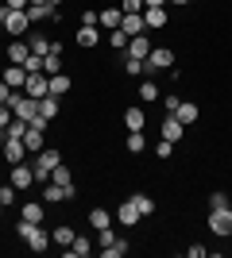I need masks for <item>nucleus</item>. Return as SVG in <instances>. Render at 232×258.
<instances>
[{
  "label": "nucleus",
  "mask_w": 232,
  "mask_h": 258,
  "mask_svg": "<svg viewBox=\"0 0 232 258\" xmlns=\"http://www.w3.org/2000/svg\"><path fill=\"white\" fill-rule=\"evenodd\" d=\"M16 235H20L23 247L35 250V254H43V250L51 247V231H47L43 224H31V220H20V224H16Z\"/></svg>",
  "instance_id": "obj_1"
},
{
  "label": "nucleus",
  "mask_w": 232,
  "mask_h": 258,
  "mask_svg": "<svg viewBox=\"0 0 232 258\" xmlns=\"http://www.w3.org/2000/svg\"><path fill=\"white\" fill-rule=\"evenodd\" d=\"M163 70H174V50L170 46H151V54L144 58V74H163Z\"/></svg>",
  "instance_id": "obj_2"
},
{
  "label": "nucleus",
  "mask_w": 232,
  "mask_h": 258,
  "mask_svg": "<svg viewBox=\"0 0 232 258\" xmlns=\"http://www.w3.org/2000/svg\"><path fill=\"white\" fill-rule=\"evenodd\" d=\"M58 162H62V154H58V151H47V147H43V151L35 154V162H31L35 181H39V185H47V181H51V170H55Z\"/></svg>",
  "instance_id": "obj_3"
},
{
  "label": "nucleus",
  "mask_w": 232,
  "mask_h": 258,
  "mask_svg": "<svg viewBox=\"0 0 232 258\" xmlns=\"http://www.w3.org/2000/svg\"><path fill=\"white\" fill-rule=\"evenodd\" d=\"M4 31L12 35V39H23V35L31 31V20H27V8H8V16H4V23H0Z\"/></svg>",
  "instance_id": "obj_4"
},
{
  "label": "nucleus",
  "mask_w": 232,
  "mask_h": 258,
  "mask_svg": "<svg viewBox=\"0 0 232 258\" xmlns=\"http://www.w3.org/2000/svg\"><path fill=\"white\" fill-rule=\"evenodd\" d=\"M8 108H12V116H16V119H27V123H31V119L39 116V100H31V97H27V93H20V89L12 93Z\"/></svg>",
  "instance_id": "obj_5"
},
{
  "label": "nucleus",
  "mask_w": 232,
  "mask_h": 258,
  "mask_svg": "<svg viewBox=\"0 0 232 258\" xmlns=\"http://www.w3.org/2000/svg\"><path fill=\"white\" fill-rule=\"evenodd\" d=\"M209 231H213V235H224V239L232 235V205L213 208V212H209Z\"/></svg>",
  "instance_id": "obj_6"
},
{
  "label": "nucleus",
  "mask_w": 232,
  "mask_h": 258,
  "mask_svg": "<svg viewBox=\"0 0 232 258\" xmlns=\"http://www.w3.org/2000/svg\"><path fill=\"white\" fill-rule=\"evenodd\" d=\"M182 135H186V123H182V119H178L174 112H166V119L159 123V139H166V143H178Z\"/></svg>",
  "instance_id": "obj_7"
},
{
  "label": "nucleus",
  "mask_w": 232,
  "mask_h": 258,
  "mask_svg": "<svg viewBox=\"0 0 232 258\" xmlns=\"http://www.w3.org/2000/svg\"><path fill=\"white\" fill-rule=\"evenodd\" d=\"M23 93H27L31 100L51 97V77H47V74H27V85H23Z\"/></svg>",
  "instance_id": "obj_8"
},
{
  "label": "nucleus",
  "mask_w": 232,
  "mask_h": 258,
  "mask_svg": "<svg viewBox=\"0 0 232 258\" xmlns=\"http://www.w3.org/2000/svg\"><path fill=\"white\" fill-rule=\"evenodd\" d=\"M70 197H74V185H55V181L43 185V201L47 205H58V201H70Z\"/></svg>",
  "instance_id": "obj_9"
},
{
  "label": "nucleus",
  "mask_w": 232,
  "mask_h": 258,
  "mask_svg": "<svg viewBox=\"0 0 232 258\" xmlns=\"http://www.w3.org/2000/svg\"><path fill=\"white\" fill-rule=\"evenodd\" d=\"M12 185H16V189H31L35 185V170L23 166V162H16V166H12Z\"/></svg>",
  "instance_id": "obj_10"
},
{
  "label": "nucleus",
  "mask_w": 232,
  "mask_h": 258,
  "mask_svg": "<svg viewBox=\"0 0 232 258\" xmlns=\"http://www.w3.org/2000/svg\"><path fill=\"white\" fill-rule=\"evenodd\" d=\"M120 20H124L120 8H101V12H97V27H101V31H116V27H120Z\"/></svg>",
  "instance_id": "obj_11"
},
{
  "label": "nucleus",
  "mask_w": 232,
  "mask_h": 258,
  "mask_svg": "<svg viewBox=\"0 0 232 258\" xmlns=\"http://www.w3.org/2000/svg\"><path fill=\"white\" fill-rule=\"evenodd\" d=\"M27 20H31V23L55 20L58 23V8H51V4H27Z\"/></svg>",
  "instance_id": "obj_12"
},
{
  "label": "nucleus",
  "mask_w": 232,
  "mask_h": 258,
  "mask_svg": "<svg viewBox=\"0 0 232 258\" xmlns=\"http://www.w3.org/2000/svg\"><path fill=\"white\" fill-rule=\"evenodd\" d=\"M128 58H140V62H144L147 54H151V43H147V35H132V39H128Z\"/></svg>",
  "instance_id": "obj_13"
},
{
  "label": "nucleus",
  "mask_w": 232,
  "mask_h": 258,
  "mask_svg": "<svg viewBox=\"0 0 232 258\" xmlns=\"http://www.w3.org/2000/svg\"><path fill=\"white\" fill-rule=\"evenodd\" d=\"M0 151H4V158L16 166V162H23V154H27V147H23V139H4L0 143Z\"/></svg>",
  "instance_id": "obj_14"
},
{
  "label": "nucleus",
  "mask_w": 232,
  "mask_h": 258,
  "mask_svg": "<svg viewBox=\"0 0 232 258\" xmlns=\"http://www.w3.org/2000/svg\"><path fill=\"white\" fill-rule=\"evenodd\" d=\"M74 39H77V46H81V50H93V46L101 43V31H97V27H85V23H81Z\"/></svg>",
  "instance_id": "obj_15"
},
{
  "label": "nucleus",
  "mask_w": 232,
  "mask_h": 258,
  "mask_svg": "<svg viewBox=\"0 0 232 258\" xmlns=\"http://www.w3.org/2000/svg\"><path fill=\"white\" fill-rule=\"evenodd\" d=\"M116 220H120L124 227H132V224H140V220H144V216H140V208L132 205V197H128V201H124V205L116 208Z\"/></svg>",
  "instance_id": "obj_16"
},
{
  "label": "nucleus",
  "mask_w": 232,
  "mask_h": 258,
  "mask_svg": "<svg viewBox=\"0 0 232 258\" xmlns=\"http://www.w3.org/2000/svg\"><path fill=\"white\" fill-rule=\"evenodd\" d=\"M27 54H31V46L23 43V39H12V43H8V62L12 66H23V62H27Z\"/></svg>",
  "instance_id": "obj_17"
},
{
  "label": "nucleus",
  "mask_w": 232,
  "mask_h": 258,
  "mask_svg": "<svg viewBox=\"0 0 232 258\" xmlns=\"http://www.w3.org/2000/svg\"><path fill=\"white\" fill-rule=\"evenodd\" d=\"M124 127L128 131H144L147 127V112L144 108H128V112H124Z\"/></svg>",
  "instance_id": "obj_18"
},
{
  "label": "nucleus",
  "mask_w": 232,
  "mask_h": 258,
  "mask_svg": "<svg viewBox=\"0 0 232 258\" xmlns=\"http://www.w3.org/2000/svg\"><path fill=\"white\" fill-rule=\"evenodd\" d=\"M120 31H128V35H144V31H147L144 12H132V16H124V20H120Z\"/></svg>",
  "instance_id": "obj_19"
},
{
  "label": "nucleus",
  "mask_w": 232,
  "mask_h": 258,
  "mask_svg": "<svg viewBox=\"0 0 232 258\" xmlns=\"http://www.w3.org/2000/svg\"><path fill=\"white\" fill-rule=\"evenodd\" d=\"M144 23H147V31L166 27V8H144Z\"/></svg>",
  "instance_id": "obj_20"
},
{
  "label": "nucleus",
  "mask_w": 232,
  "mask_h": 258,
  "mask_svg": "<svg viewBox=\"0 0 232 258\" xmlns=\"http://www.w3.org/2000/svg\"><path fill=\"white\" fill-rule=\"evenodd\" d=\"M0 77H4L12 89H23V85H27V70H23V66H8V70H4Z\"/></svg>",
  "instance_id": "obj_21"
},
{
  "label": "nucleus",
  "mask_w": 232,
  "mask_h": 258,
  "mask_svg": "<svg viewBox=\"0 0 232 258\" xmlns=\"http://www.w3.org/2000/svg\"><path fill=\"white\" fill-rule=\"evenodd\" d=\"M89 250H93V243H89L85 235H74V243L66 247V254H74V258H89Z\"/></svg>",
  "instance_id": "obj_22"
},
{
  "label": "nucleus",
  "mask_w": 232,
  "mask_h": 258,
  "mask_svg": "<svg viewBox=\"0 0 232 258\" xmlns=\"http://www.w3.org/2000/svg\"><path fill=\"white\" fill-rule=\"evenodd\" d=\"M174 116L182 119V123H198L201 108H198V104H190V100H182V104H178V112H174Z\"/></svg>",
  "instance_id": "obj_23"
},
{
  "label": "nucleus",
  "mask_w": 232,
  "mask_h": 258,
  "mask_svg": "<svg viewBox=\"0 0 232 258\" xmlns=\"http://www.w3.org/2000/svg\"><path fill=\"white\" fill-rule=\"evenodd\" d=\"M27 127H31L27 119H16V116H12V123L4 127V139H23V135H27Z\"/></svg>",
  "instance_id": "obj_24"
},
{
  "label": "nucleus",
  "mask_w": 232,
  "mask_h": 258,
  "mask_svg": "<svg viewBox=\"0 0 232 258\" xmlns=\"http://www.w3.org/2000/svg\"><path fill=\"white\" fill-rule=\"evenodd\" d=\"M23 147H27L31 154H39V151H43V131H39V127H27V135H23Z\"/></svg>",
  "instance_id": "obj_25"
},
{
  "label": "nucleus",
  "mask_w": 232,
  "mask_h": 258,
  "mask_svg": "<svg viewBox=\"0 0 232 258\" xmlns=\"http://www.w3.org/2000/svg\"><path fill=\"white\" fill-rule=\"evenodd\" d=\"M70 85H74V81H70L66 74H51V97H62V93H70Z\"/></svg>",
  "instance_id": "obj_26"
},
{
  "label": "nucleus",
  "mask_w": 232,
  "mask_h": 258,
  "mask_svg": "<svg viewBox=\"0 0 232 258\" xmlns=\"http://www.w3.org/2000/svg\"><path fill=\"white\" fill-rule=\"evenodd\" d=\"M39 116L51 123V119L58 116V97H43V100H39Z\"/></svg>",
  "instance_id": "obj_27"
},
{
  "label": "nucleus",
  "mask_w": 232,
  "mask_h": 258,
  "mask_svg": "<svg viewBox=\"0 0 232 258\" xmlns=\"http://www.w3.org/2000/svg\"><path fill=\"white\" fill-rule=\"evenodd\" d=\"M89 224L101 231V227H109V224H112V212H109V208H93V212H89Z\"/></svg>",
  "instance_id": "obj_28"
},
{
  "label": "nucleus",
  "mask_w": 232,
  "mask_h": 258,
  "mask_svg": "<svg viewBox=\"0 0 232 258\" xmlns=\"http://www.w3.org/2000/svg\"><path fill=\"white\" fill-rule=\"evenodd\" d=\"M51 181H55V185H74V173H70V166H62V162H58L55 170H51Z\"/></svg>",
  "instance_id": "obj_29"
},
{
  "label": "nucleus",
  "mask_w": 232,
  "mask_h": 258,
  "mask_svg": "<svg viewBox=\"0 0 232 258\" xmlns=\"http://www.w3.org/2000/svg\"><path fill=\"white\" fill-rule=\"evenodd\" d=\"M128 151H132V154H144V151H147L144 131H128Z\"/></svg>",
  "instance_id": "obj_30"
},
{
  "label": "nucleus",
  "mask_w": 232,
  "mask_h": 258,
  "mask_svg": "<svg viewBox=\"0 0 232 258\" xmlns=\"http://www.w3.org/2000/svg\"><path fill=\"white\" fill-rule=\"evenodd\" d=\"M140 100H147V104H151V100H159V85H155L151 77H144V85H140Z\"/></svg>",
  "instance_id": "obj_31"
},
{
  "label": "nucleus",
  "mask_w": 232,
  "mask_h": 258,
  "mask_svg": "<svg viewBox=\"0 0 232 258\" xmlns=\"http://www.w3.org/2000/svg\"><path fill=\"white\" fill-rule=\"evenodd\" d=\"M132 205L140 208V216H151V212H155V201H151L147 193H135V197H132Z\"/></svg>",
  "instance_id": "obj_32"
},
{
  "label": "nucleus",
  "mask_w": 232,
  "mask_h": 258,
  "mask_svg": "<svg viewBox=\"0 0 232 258\" xmlns=\"http://www.w3.org/2000/svg\"><path fill=\"white\" fill-rule=\"evenodd\" d=\"M128 39H132V35H128V31H120V27H116V31H109L112 50H128Z\"/></svg>",
  "instance_id": "obj_33"
},
{
  "label": "nucleus",
  "mask_w": 232,
  "mask_h": 258,
  "mask_svg": "<svg viewBox=\"0 0 232 258\" xmlns=\"http://www.w3.org/2000/svg\"><path fill=\"white\" fill-rule=\"evenodd\" d=\"M27 46H31V54H47V50H51V39H47V35H31Z\"/></svg>",
  "instance_id": "obj_34"
},
{
  "label": "nucleus",
  "mask_w": 232,
  "mask_h": 258,
  "mask_svg": "<svg viewBox=\"0 0 232 258\" xmlns=\"http://www.w3.org/2000/svg\"><path fill=\"white\" fill-rule=\"evenodd\" d=\"M101 254H105V258H124V254H128V243H124V239H116L112 247H101Z\"/></svg>",
  "instance_id": "obj_35"
},
{
  "label": "nucleus",
  "mask_w": 232,
  "mask_h": 258,
  "mask_svg": "<svg viewBox=\"0 0 232 258\" xmlns=\"http://www.w3.org/2000/svg\"><path fill=\"white\" fill-rule=\"evenodd\" d=\"M58 243V247H70L74 243V227H55V235H51Z\"/></svg>",
  "instance_id": "obj_36"
},
{
  "label": "nucleus",
  "mask_w": 232,
  "mask_h": 258,
  "mask_svg": "<svg viewBox=\"0 0 232 258\" xmlns=\"http://www.w3.org/2000/svg\"><path fill=\"white\" fill-rule=\"evenodd\" d=\"M23 220H31V224H43V205H23Z\"/></svg>",
  "instance_id": "obj_37"
},
{
  "label": "nucleus",
  "mask_w": 232,
  "mask_h": 258,
  "mask_svg": "<svg viewBox=\"0 0 232 258\" xmlns=\"http://www.w3.org/2000/svg\"><path fill=\"white\" fill-rule=\"evenodd\" d=\"M23 70H27V74H43V54H27Z\"/></svg>",
  "instance_id": "obj_38"
},
{
  "label": "nucleus",
  "mask_w": 232,
  "mask_h": 258,
  "mask_svg": "<svg viewBox=\"0 0 232 258\" xmlns=\"http://www.w3.org/2000/svg\"><path fill=\"white\" fill-rule=\"evenodd\" d=\"M97 243H101V247H112V243H116V231H112V224L97 231Z\"/></svg>",
  "instance_id": "obj_39"
},
{
  "label": "nucleus",
  "mask_w": 232,
  "mask_h": 258,
  "mask_svg": "<svg viewBox=\"0 0 232 258\" xmlns=\"http://www.w3.org/2000/svg\"><path fill=\"white\" fill-rule=\"evenodd\" d=\"M16 193H20V189H16V185H0V205L8 208L12 201H16Z\"/></svg>",
  "instance_id": "obj_40"
},
{
  "label": "nucleus",
  "mask_w": 232,
  "mask_h": 258,
  "mask_svg": "<svg viewBox=\"0 0 232 258\" xmlns=\"http://www.w3.org/2000/svg\"><path fill=\"white\" fill-rule=\"evenodd\" d=\"M124 70H128L132 77H140V74H144V62H140V58H128V54H124Z\"/></svg>",
  "instance_id": "obj_41"
},
{
  "label": "nucleus",
  "mask_w": 232,
  "mask_h": 258,
  "mask_svg": "<svg viewBox=\"0 0 232 258\" xmlns=\"http://www.w3.org/2000/svg\"><path fill=\"white\" fill-rule=\"evenodd\" d=\"M170 154H174V143L159 139V147H155V158H170Z\"/></svg>",
  "instance_id": "obj_42"
},
{
  "label": "nucleus",
  "mask_w": 232,
  "mask_h": 258,
  "mask_svg": "<svg viewBox=\"0 0 232 258\" xmlns=\"http://www.w3.org/2000/svg\"><path fill=\"white\" fill-rule=\"evenodd\" d=\"M120 12L132 16V12H144V0H120Z\"/></svg>",
  "instance_id": "obj_43"
},
{
  "label": "nucleus",
  "mask_w": 232,
  "mask_h": 258,
  "mask_svg": "<svg viewBox=\"0 0 232 258\" xmlns=\"http://www.w3.org/2000/svg\"><path fill=\"white\" fill-rule=\"evenodd\" d=\"M12 93H16V89H12L8 81H4V77H0V104H8V100H12Z\"/></svg>",
  "instance_id": "obj_44"
},
{
  "label": "nucleus",
  "mask_w": 232,
  "mask_h": 258,
  "mask_svg": "<svg viewBox=\"0 0 232 258\" xmlns=\"http://www.w3.org/2000/svg\"><path fill=\"white\" fill-rule=\"evenodd\" d=\"M178 104H182V100H178V93H170V97H163V108H166V112H178Z\"/></svg>",
  "instance_id": "obj_45"
},
{
  "label": "nucleus",
  "mask_w": 232,
  "mask_h": 258,
  "mask_svg": "<svg viewBox=\"0 0 232 258\" xmlns=\"http://www.w3.org/2000/svg\"><path fill=\"white\" fill-rule=\"evenodd\" d=\"M224 205H228V197H224V193H213L209 197V208H224Z\"/></svg>",
  "instance_id": "obj_46"
},
{
  "label": "nucleus",
  "mask_w": 232,
  "mask_h": 258,
  "mask_svg": "<svg viewBox=\"0 0 232 258\" xmlns=\"http://www.w3.org/2000/svg\"><path fill=\"white\" fill-rule=\"evenodd\" d=\"M8 123H12V108L0 104V127H8Z\"/></svg>",
  "instance_id": "obj_47"
},
{
  "label": "nucleus",
  "mask_w": 232,
  "mask_h": 258,
  "mask_svg": "<svg viewBox=\"0 0 232 258\" xmlns=\"http://www.w3.org/2000/svg\"><path fill=\"white\" fill-rule=\"evenodd\" d=\"M186 254H190V258H205V247H201V243H194V247H186Z\"/></svg>",
  "instance_id": "obj_48"
},
{
  "label": "nucleus",
  "mask_w": 232,
  "mask_h": 258,
  "mask_svg": "<svg viewBox=\"0 0 232 258\" xmlns=\"http://www.w3.org/2000/svg\"><path fill=\"white\" fill-rule=\"evenodd\" d=\"M4 4H8V8H27L31 0H4Z\"/></svg>",
  "instance_id": "obj_49"
},
{
  "label": "nucleus",
  "mask_w": 232,
  "mask_h": 258,
  "mask_svg": "<svg viewBox=\"0 0 232 258\" xmlns=\"http://www.w3.org/2000/svg\"><path fill=\"white\" fill-rule=\"evenodd\" d=\"M144 8H166V0H144Z\"/></svg>",
  "instance_id": "obj_50"
},
{
  "label": "nucleus",
  "mask_w": 232,
  "mask_h": 258,
  "mask_svg": "<svg viewBox=\"0 0 232 258\" xmlns=\"http://www.w3.org/2000/svg\"><path fill=\"white\" fill-rule=\"evenodd\" d=\"M166 4H178V8H182V4H190V0H166Z\"/></svg>",
  "instance_id": "obj_51"
},
{
  "label": "nucleus",
  "mask_w": 232,
  "mask_h": 258,
  "mask_svg": "<svg viewBox=\"0 0 232 258\" xmlns=\"http://www.w3.org/2000/svg\"><path fill=\"white\" fill-rule=\"evenodd\" d=\"M47 4H51V8H58V4H62V0H47Z\"/></svg>",
  "instance_id": "obj_52"
},
{
  "label": "nucleus",
  "mask_w": 232,
  "mask_h": 258,
  "mask_svg": "<svg viewBox=\"0 0 232 258\" xmlns=\"http://www.w3.org/2000/svg\"><path fill=\"white\" fill-rule=\"evenodd\" d=\"M0 143H4V127H0Z\"/></svg>",
  "instance_id": "obj_53"
},
{
  "label": "nucleus",
  "mask_w": 232,
  "mask_h": 258,
  "mask_svg": "<svg viewBox=\"0 0 232 258\" xmlns=\"http://www.w3.org/2000/svg\"><path fill=\"white\" fill-rule=\"evenodd\" d=\"M0 212H4V205H0Z\"/></svg>",
  "instance_id": "obj_54"
},
{
  "label": "nucleus",
  "mask_w": 232,
  "mask_h": 258,
  "mask_svg": "<svg viewBox=\"0 0 232 258\" xmlns=\"http://www.w3.org/2000/svg\"><path fill=\"white\" fill-rule=\"evenodd\" d=\"M0 4H4V0H0Z\"/></svg>",
  "instance_id": "obj_55"
}]
</instances>
